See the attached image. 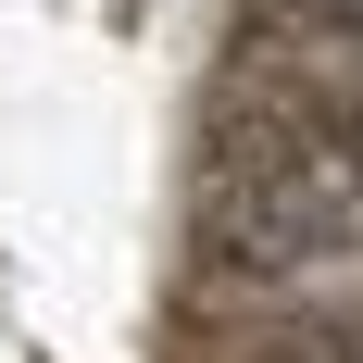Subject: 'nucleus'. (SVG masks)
Masks as SVG:
<instances>
[{
  "label": "nucleus",
  "instance_id": "1",
  "mask_svg": "<svg viewBox=\"0 0 363 363\" xmlns=\"http://www.w3.org/2000/svg\"><path fill=\"white\" fill-rule=\"evenodd\" d=\"M213 238L263 276H301V263H363V138H276L251 150L238 176L213 188Z\"/></svg>",
  "mask_w": 363,
  "mask_h": 363
},
{
  "label": "nucleus",
  "instance_id": "2",
  "mask_svg": "<svg viewBox=\"0 0 363 363\" xmlns=\"http://www.w3.org/2000/svg\"><path fill=\"white\" fill-rule=\"evenodd\" d=\"M313 26H338V38H363V0H301Z\"/></svg>",
  "mask_w": 363,
  "mask_h": 363
},
{
  "label": "nucleus",
  "instance_id": "3",
  "mask_svg": "<svg viewBox=\"0 0 363 363\" xmlns=\"http://www.w3.org/2000/svg\"><path fill=\"white\" fill-rule=\"evenodd\" d=\"M351 138H363V38H351Z\"/></svg>",
  "mask_w": 363,
  "mask_h": 363
}]
</instances>
